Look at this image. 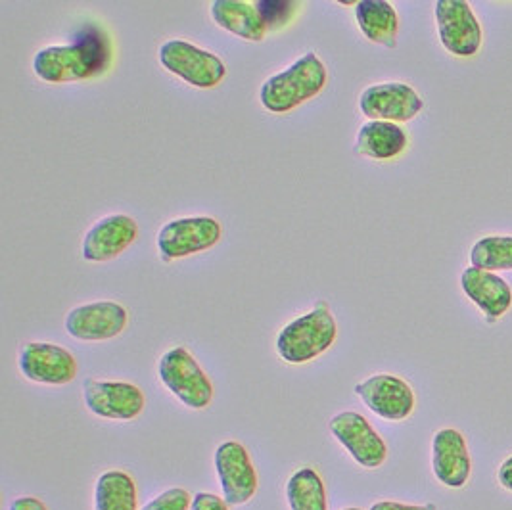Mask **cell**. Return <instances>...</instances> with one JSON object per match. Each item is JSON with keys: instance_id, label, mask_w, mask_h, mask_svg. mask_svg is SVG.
<instances>
[{"instance_id": "obj_15", "label": "cell", "mask_w": 512, "mask_h": 510, "mask_svg": "<svg viewBox=\"0 0 512 510\" xmlns=\"http://www.w3.org/2000/svg\"><path fill=\"white\" fill-rule=\"evenodd\" d=\"M139 238V225L131 215L116 213L102 217L83 238V259L91 263H104L116 259Z\"/></svg>"}, {"instance_id": "obj_26", "label": "cell", "mask_w": 512, "mask_h": 510, "mask_svg": "<svg viewBox=\"0 0 512 510\" xmlns=\"http://www.w3.org/2000/svg\"><path fill=\"white\" fill-rule=\"evenodd\" d=\"M190 510H229V503L225 499L213 495V493L202 491V493H196L192 497Z\"/></svg>"}, {"instance_id": "obj_24", "label": "cell", "mask_w": 512, "mask_h": 510, "mask_svg": "<svg viewBox=\"0 0 512 510\" xmlns=\"http://www.w3.org/2000/svg\"><path fill=\"white\" fill-rule=\"evenodd\" d=\"M298 6H300L298 2H290V0H259L256 2L259 18L267 29H280V27L290 24Z\"/></svg>"}, {"instance_id": "obj_10", "label": "cell", "mask_w": 512, "mask_h": 510, "mask_svg": "<svg viewBox=\"0 0 512 510\" xmlns=\"http://www.w3.org/2000/svg\"><path fill=\"white\" fill-rule=\"evenodd\" d=\"M353 392L376 417L392 422L411 417L417 405L413 388L396 374H374L355 384Z\"/></svg>"}, {"instance_id": "obj_23", "label": "cell", "mask_w": 512, "mask_h": 510, "mask_svg": "<svg viewBox=\"0 0 512 510\" xmlns=\"http://www.w3.org/2000/svg\"><path fill=\"white\" fill-rule=\"evenodd\" d=\"M470 263L484 271H512V236H484L470 250Z\"/></svg>"}, {"instance_id": "obj_11", "label": "cell", "mask_w": 512, "mask_h": 510, "mask_svg": "<svg viewBox=\"0 0 512 510\" xmlns=\"http://www.w3.org/2000/svg\"><path fill=\"white\" fill-rule=\"evenodd\" d=\"M215 472L223 497L231 507L246 505L257 491V472L246 447L238 441H223L215 451Z\"/></svg>"}, {"instance_id": "obj_18", "label": "cell", "mask_w": 512, "mask_h": 510, "mask_svg": "<svg viewBox=\"0 0 512 510\" xmlns=\"http://www.w3.org/2000/svg\"><path fill=\"white\" fill-rule=\"evenodd\" d=\"M409 146V137L405 129L390 121H367L357 133L355 150L357 154L386 162L401 156Z\"/></svg>"}, {"instance_id": "obj_7", "label": "cell", "mask_w": 512, "mask_h": 510, "mask_svg": "<svg viewBox=\"0 0 512 510\" xmlns=\"http://www.w3.org/2000/svg\"><path fill=\"white\" fill-rule=\"evenodd\" d=\"M434 12L442 47L449 54L457 58H470L480 52L484 43V31L468 2L438 0Z\"/></svg>"}, {"instance_id": "obj_29", "label": "cell", "mask_w": 512, "mask_h": 510, "mask_svg": "<svg viewBox=\"0 0 512 510\" xmlns=\"http://www.w3.org/2000/svg\"><path fill=\"white\" fill-rule=\"evenodd\" d=\"M499 484L512 491V457H509L499 468Z\"/></svg>"}, {"instance_id": "obj_9", "label": "cell", "mask_w": 512, "mask_h": 510, "mask_svg": "<svg viewBox=\"0 0 512 510\" xmlns=\"http://www.w3.org/2000/svg\"><path fill=\"white\" fill-rule=\"evenodd\" d=\"M424 108L420 94L407 83H378L359 96V110L369 121L405 123L419 116Z\"/></svg>"}, {"instance_id": "obj_30", "label": "cell", "mask_w": 512, "mask_h": 510, "mask_svg": "<svg viewBox=\"0 0 512 510\" xmlns=\"http://www.w3.org/2000/svg\"><path fill=\"white\" fill-rule=\"evenodd\" d=\"M344 510H363V509H357V507H351V509H344Z\"/></svg>"}, {"instance_id": "obj_28", "label": "cell", "mask_w": 512, "mask_h": 510, "mask_svg": "<svg viewBox=\"0 0 512 510\" xmlns=\"http://www.w3.org/2000/svg\"><path fill=\"white\" fill-rule=\"evenodd\" d=\"M369 510H436V507L434 505H403L396 501H380V503H374Z\"/></svg>"}, {"instance_id": "obj_14", "label": "cell", "mask_w": 512, "mask_h": 510, "mask_svg": "<svg viewBox=\"0 0 512 510\" xmlns=\"http://www.w3.org/2000/svg\"><path fill=\"white\" fill-rule=\"evenodd\" d=\"M129 323V313L116 302H93L73 307L66 317V332L81 342L117 338Z\"/></svg>"}, {"instance_id": "obj_1", "label": "cell", "mask_w": 512, "mask_h": 510, "mask_svg": "<svg viewBox=\"0 0 512 510\" xmlns=\"http://www.w3.org/2000/svg\"><path fill=\"white\" fill-rule=\"evenodd\" d=\"M110 37L96 24L83 25L70 45L41 48L33 56L35 75L50 83H75L102 75L110 68Z\"/></svg>"}, {"instance_id": "obj_8", "label": "cell", "mask_w": 512, "mask_h": 510, "mask_svg": "<svg viewBox=\"0 0 512 510\" xmlns=\"http://www.w3.org/2000/svg\"><path fill=\"white\" fill-rule=\"evenodd\" d=\"M328 428L334 440L344 445L351 459L359 466L374 470L386 463L388 445L363 415L355 411H342L330 418Z\"/></svg>"}, {"instance_id": "obj_19", "label": "cell", "mask_w": 512, "mask_h": 510, "mask_svg": "<svg viewBox=\"0 0 512 510\" xmlns=\"http://www.w3.org/2000/svg\"><path fill=\"white\" fill-rule=\"evenodd\" d=\"M210 12L215 24L244 41L261 43L267 35V27L261 22L256 4L252 2L215 0L211 2Z\"/></svg>"}, {"instance_id": "obj_3", "label": "cell", "mask_w": 512, "mask_h": 510, "mask_svg": "<svg viewBox=\"0 0 512 510\" xmlns=\"http://www.w3.org/2000/svg\"><path fill=\"white\" fill-rule=\"evenodd\" d=\"M338 338V325L326 305L315 309L284 326L277 336V353L284 363L305 365L321 357Z\"/></svg>"}, {"instance_id": "obj_4", "label": "cell", "mask_w": 512, "mask_h": 510, "mask_svg": "<svg viewBox=\"0 0 512 510\" xmlns=\"http://www.w3.org/2000/svg\"><path fill=\"white\" fill-rule=\"evenodd\" d=\"M158 376L163 388L188 409L202 411L210 407L215 394L210 376L187 348L177 346L165 351L158 363Z\"/></svg>"}, {"instance_id": "obj_22", "label": "cell", "mask_w": 512, "mask_h": 510, "mask_svg": "<svg viewBox=\"0 0 512 510\" xmlns=\"http://www.w3.org/2000/svg\"><path fill=\"white\" fill-rule=\"evenodd\" d=\"M290 510H328L326 487L319 472L311 466L296 470L286 484Z\"/></svg>"}, {"instance_id": "obj_13", "label": "cell", "mask_w": 512, "mask_h": 510, "mask_svg": "<svg viewBox=\"0 0 512 510\" xmlns=\"http://www.w3.org/2000/svg\"><path fill=\"white\" fill-rule=\"evenodd\" d=\"M18 365L27 380L48 386L70 384L79 371L73 353L50 342L24 344L20 349Z\"/></svg>"}, {"instance_id": "obj_27", "label": "cell", "mask_w": 512, "mask_h": 510, "mask_svg": "<svg viewBox=\"0 0 512 510\" xmlns=\"http://www.w3.org/2000/svg\"><path fill=\"white\" fill-rule=\"evenodd\" d=\"M8 510H48L47 505L41 501V499H37V497H29V495H24V497H16L12 503H10V507Z\"/></svg>"}, {"instance_id": "obj_21", "label": "cell", "mask_w": 512, "mask_h": 510, "mask_svg": "<svg viewBox=\"0 0 512 510\" xmlns=\"http://www.w3.org/2000/svg\"><path fill=\"white\" fill-rule=\"evenodd\" d=\"M94 510H139L137 484L123 470L100 474L94 489Z\"/></svg>"}, {"instance_id": "obj_20", "label": "cell", "mask_w": 512, "mask_h": 510, "mask_svg": "<svg viewBox=\"0 0 512 510\" xmlns=\"http://www.w3.org/2000/svg\"><path fill=\"white\" fill-rule=\"evenodd\" d=\"M355 20L361 33L376 45L396 48L399 16L386 0H361L355 4Z\"/></svg>"}, {"instance_id": "obj_6", "label": "cell", "mask_w": 512, "mask_h": 510, "mask_svg": "<svg viewBox=\"0 0 512 510\" xmlns=\"http://www.w3.org/2000/svg\"><path fill=\"white\" fill-rule=\"evenodd\" d=\"M223 238V227L215 217H179L158 232V250L165 261L208 252Z\"/></svg>"}, {"instance_id": "obj_5", "label": "cell", "mask_w": 512, "mask_h": 510, "mask_svg": "<svg viewBox=\"0 0 512 510\" xmlns=\"http://www.w3.org/2000/svg\"><path fill=\"white\" fill-rule=\"evenodd\" d=\"M158 58L165 70L196 89H213L227 77V66L215 52L196 47L183 39H169L162 43Z\"/></svg>"}, {"instance_id": "obj_16", "label": "cell", "mask_w": 512, "mask_h": 510, "mask_svg": "<svg viewBox=\"0 0 512 510\" xmlns=\"http://www.w3.org/2000/svg\"><path fill=\"white\" fill-rule=\"evenodd\" d=\"M432 468L443 486L465 487L470 478V453L465 436L459 430L443 428L432 441Z\"/></svg>"}, {"instance_id": "obj_17", "label": "cell", "mask_w": 512, "mask_h": 510, "mask_svg": "<svg viewBox=\"0 0 512 510\" xmlns=\"http://www.w3.org/2000/svg\"><path fill=\"white\" fill-rule=\"evenodd\" d=\"M461 288L466 298L478 305L491 321L501 319L511 309V286L497 273L468 267L461 275Z\"/></svg>"}, {"instance_id": "obj_25", "label": "cell", "mask_w": 512, "mask_h": 510, "mask_svg": "<svg viewBox=\"0 0 512 510\" xmlns=\"http://www.w3.org/2000/svg\"><path fill=\"white\" fill-rule=\"evenodd\" d=\"M192 495L183 487L165 489L158 497L148 501L140 510H190Z\"/></svg>"}, {"instance_id": "obj_2", "label": "cell", "mask_w": 512, "mask_h": 510, "mask_svg": "<svg viewBox=\"0 0 512 510\" xmlns=\"http://www.w3.org/2000/svg\"><path fill=\"white\" fill-rule=\"evenodd\" d=\"M328 81L325 62L315 52H305L286 70L271 75L259 91L263 108L271 114H288L303 102L323 93Z\"/></svg>"}, {"instance_id": "obj_12", "label": "cell", "mask_w": 512, "mask_h": 510, "mask_svg": "<svg viewBox=\"0 0 512 510\" xmlns=\"http://www.w3.org/2000/svg\"><path fill=\"white\" fill-rule=\"evenodd\" d=\"M87 409L106 420H135L146 407V397L139 386L131 382L87 380L83 386Z\"/></svg>"}]
</instances>
